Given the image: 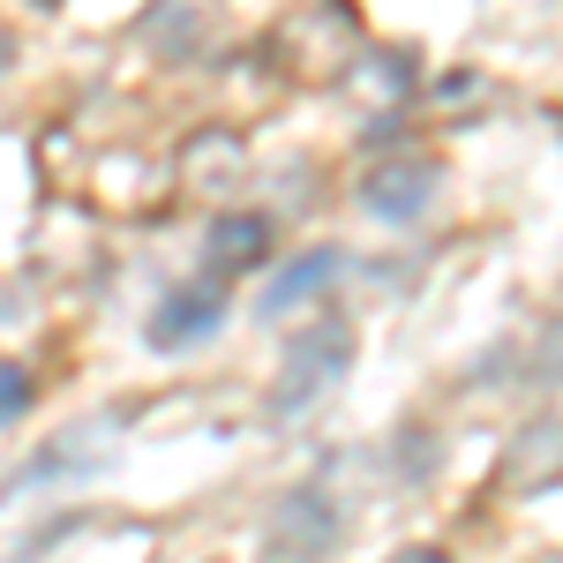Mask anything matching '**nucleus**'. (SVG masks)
<instances>
[{"label": "nucleus", "instance_id": "nucleus-11", "mask_svg": "<svg viewBox=\"0 0 563 563\" xmlns=\"http://www.w3.org/2000/svg\"><path fill=\"white\" fill-rule=\"evenodd\" d=\"M390 563H451L443 549H406V556H390Z\"/></svg>", "mask_w": 563, "mask_h": 563}, {"label": "nucleus", "instance_id": "nucleus-14", "mask_svg": "<svg viewBox=\"0 0 563 563\" xmlns=\"http://www.w3.org/2000/svg\"><path fill=\"white\" fill-rule=\"evenodd\" d=\"M38 8H53V0H38Z\"/></svg>", "mask_w": 563, "mask_h": 563}, {"label": "nucleus", "instance_id": "nucleus-6", "mask_svg": "<svg viewBox=\"0 0 563 563\" xmlns=\"http://www.w3.org/2000/svg\"><path fill=\"white\" fill-rule=\"evenodd\" d=\"M218 323H225V286H174L166 301L151 308V346L188 353V346H203Z\"/></svg>", "mask_w": 563, "mask_h": 563}, {"label": "nucleus", "instance_id": "nucleus-13", "mask_svg": "<svg viewBox=\"0 0 563 563\" xmlns=\"http://www.w3.org/2000/svg\"><path fill=\"white\" fill-rule=\"evenodd\" d=\"M556 135H563V113H556Z\"/></svg>", "mask_w": 563, "mask_h": 563}, {"label": "nucleus", "instance_id": "nucleus-7", "mask_svg": "<svg viewBox=\"0 0 563 563\" xmlns=\"http://www.w3.org/2000/svg\"><path fill=\"white\" fill-rule=\"evenodd\" d=\"M331 278H339V249H301V256H286L278 271H271L256 316H263V323H286V316H301V308L323 301Z\"/></svg>", "mask_w": 563, "mask_h": 563}, {"label": "nucleus", "instance_id": "nucleus-1", "mask_svg": "<svg viewBox=\"0 0 563 563\" xmlns=\"http://www.w3.org/2000/svg\"><path fill=\"white\" fill-rule=\"evenodd\" d=\"M346 368H353V331L346 323H308L301 339L286 346V361H278V384H271V421L278 429H294V421H308L331 390L346 384Z\"/></svg>", "mask_w": 563, "mask_h": 563}, {"label": "nucleus", "instance_id": "nucleus-12", "mask_svg": "<svg viewBox=\"0 0 563 563\" xmlns=\"http://www.w3.org/2000/svg\"><path fill=\"white\" fill-rule=\"evenodd\" d=\"M8 60H15V45H8V31H0V76H8Z\"/></svg>", "mask_w": 563, "mask_h": 563}, {"label": "nucleus", "instance_id": "nucleus-2", "mask_svg": "<svg viewBox=\"0 0 563 563\" xmlns=\"http://www.w3.org/2000/svg\"><path fill=\"white\" fill-rule=\"evenodd\" d=\"M113 435H121V413H98V421H68L60 435H45L38 451H31V466L8 481V488H45V481L106 474V459H113Z\"/></svg>", "mask_w": 563, "mask_h": 563}, {"label": "nucleus", "instance_id": "nucleus-5", "mask_svg": "<svg viewBox=\"0 0 563 563\" xmlns=\"http://www.w3.org/2000/svg\"><path fill=\"white\" fill-rule=\"evenodd\" d=\"M435 196V166L421 151H398V158H376L368 174H361V203L384 218V225H406V218H421Z\"/></svg>", "mask_w": 563, "mask_h": 563}, {"label": "nucleus", "instance_id": "nucleus-9", "mask_svg": "<svg viewBox=\"0 0 563 563\" xmlns=\"http://www.w3.org/2000/svg\"><path fill=\"white\" fill-rule=\"evenodd\" d=\"M180 166H188V180L196 188H211V196H225V188H241L249 180V143L233 129H203L180 143Z\"/></svg>", "mask_w": 563, "mask_h": 563}, {"label": "nucleus", "instance_id": "nucleus-4", "mask_svg": "<svg viewBox=\"0 0 563 563\" xmlns=\"http://www.w3.org/2000/svg\"><path fill=\"white\" fill-rule=\"evenodd\" d=\"M563 481V413H533L511 443H504V466H496V488L504 496H541Z\"/></svg>", "mask_w": 563, "mask_h": 563}, {"label": "nucleus", "instance_id": "nucleus-3", "mask_svg": "<svg viewBox=\"0 0 563 563\" xmlns=\"http://www.w3.org/2000/svg\"><path fill=\"white\" fill-rule=\"evenodd\" d=\"M339 541V496L323 488V481H301V488H286L278 496V511H271V556L286 563H316L323 549Z\"/></svg>", "mask_w": 563, "mask_h": 563}, {"label": "nucleus", "instance_id": "nucleus-8", "mask_svg": "<svg viewBox=\"0 0 563 563\" xmlns=\"http://www.w3.org/2000/svg\"><path fill=\"white\" fill-rule=\"evenodd\" d=\"M271 256V218L263 211H225L203 225V263H211L218 278H233V271H256Z\"/></svg>", "mask_w": 563, "mask_h": 563}, {"label": "nucleus", "instance_id": "nucleus-10", "mask_svg": "<svg viewBox=\"0 0 563 563\" xmlns=\"http://www.w3.org/2000/svg\"><path fill=\"white\" fill-rule=\"evenodd\" d=\"M23 406H31V376H23V368H0V429H8Z\"/></svg>", "mask_w": 563, "mask_h": 563}]
</instances>
